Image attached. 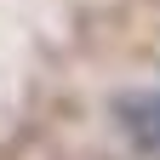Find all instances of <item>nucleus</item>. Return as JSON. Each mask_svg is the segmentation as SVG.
Segmentation results:
<instances>
[{
	"label": "nucleus",
	"mask_w": 160,
	"mask_h": 160,
	"mask_svg": "<svg viewBox=\"0 0 160 160\" xmlns=\"http://www.w3.org/2000/svg\"><path fill=\"white\" fill-rule=\"evenodd\" d=\"M114 120H120L132 149L160 154V92H120L114 97Z\"/></svg>",
	"instance_id": "f257e3e1"
}]
</instances>
